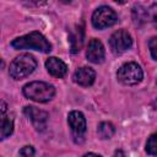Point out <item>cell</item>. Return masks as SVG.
<instances>
[{
  "label": "cell",
  "mask_w": 157,
  "mask_h": 157,
  "mask_svg": "<svg viewBox=\"0 0 157 157\" xmlns=\"http://www.w3.org/2000/svg\"><path fill=\"white\" fill-rule=\"evenodd\" d=\"M86 56L93 64H101V63L104 61L105 52H104V47H103V44L99 39L92 38L88 42V47H87V50H86Z\"/></svg>",
  "instance_id": "obj_9"
},
{
  "label": "cell",
  "mask_w": 157,
  "mask_h": 157,
  "mask_svg": "<svg viewBox=\"0 0 157 157\" xmlns=\"http://www.w3.org/2000/svg\"><path fill=\"white\" fill-rule=\"evenodd\" d=\"M13 131V120L10 117H6L5 114L2 115L1 119V140H5L9 137Z\"/></svg>",
  "instance_id": "obj_15"
},
{
  "label": "cell",
  "mask_w": 157,
  "mask_h": 157,
  "mask_svg": "<svg viewBox=\"0 0 157 157\" xmlns=\"http://www.w3.org/2000/svg\"><path fill=\"white\" fill-rule=\"evenodd\" d=\"M113 157H125V153L121 151V150H117L113 155Z\"/></svg>",
  "instance_id": "obj_20"
},
{
  "label": "cell",
  "mask_w": 157,
  "mask_h": 157,
  "mask_svg": "<svg viewBox=\"0 0 157 157\" xmlns=\"http://www.w3.org/2000/svg\"><path fill=\"white\" fill-rule=\"evenodd\" d=\"M74 82L82 86V87H88L91 86L93 82H94V78H96V72L93 69L88 67V66H82V67H78L74 76Z\"/></svg>",
  "instance_id": "obj_10"
},
{
  "label": "cell",
  "mask_w": 157,
  "mask_h": 157,
  "mask_svg": "<svg viewBox=\"0 0 157 157\" xmlns=\"http://www.w3.org/2000/svg\"><path fill=\"white\" fill-rule=\"evenodd\" d=\"M11 47L17 50L32 49V50H38L42 53H49L52 50V44L40 32H37V31H33L26 36L13 39L11 42Z\"/></svg>",
  "instance_id": "obj_1"
},
{
  "label": "cell",
  "mask_w": 157,
  "mask_h": 157,
  "mask_svg": "<svg viewBox=\"0 0 157 157\" xmlns=\"http://www.w3.org/2000/svg\"><path fill=\"white\" fill-rule=\"evenodd\" d=\"M34 156V148L33 146H23L21 150H20V157H33Z\"/></svg>",
  "instance_id": "obj_19"
},
{
  "label": "cell",
  "mask_w": 157,
  "mask_h": 157,
  "mask_svg": "<svg viewBox=\"0 0 157 157\" xmlns=\"http://www.w3.org/2000/svg\"><path fill=\"white\" fill-rule=\"evenodd\" d=\"M23 96L28 99H32L38 103H45L53 99L55 96V87L48 82L43 81H33L26 83L22 88Z\"/></svg>",
  "instance_id": "obj_2"
},
{
  "label": "cell",
  "mask_w": 157,
  "mask_h": 157,
  "mask_svg": "<svg viewBox=\"0 0 157 157\" xmlns=\"http://www.w3.org/2000/svg\"><path fill=\"white\" fill-rule=\"evenodd\" d=\"M5 110H6V103L2 101V102H1V114H2V115L5 114Z\"/></svg>",
  "instance_id": "obj_22"
},
{
  "label": "cell",
  "mask_w": 157,
  "mask_h": 157,
  "mask_svg": "<svg viewBox=\"0 0 157 157\" xmlns=\"http://www.w3.org/2000/svg\"><path fill=\"white\" fill-rule=\"evenodd\" d=\"M148 48H150V53L152 58L157 60V37H152L148 40Z\"/></svg>",
  "instance_id": "obj_18"
},
{
  "label": "cell",
  "mask_w": 157,
  "mask_h": 157,
  "mask_svg": "<svg viewBox=\"0 0 157 157\" xmlns=\"http://www.w3.org/2000/svg\"><path fill=\"white\" fill-rule=\"evenodd\" d=\"M23 112L29 118V120L32 121L36 130H38V131H44L45 130L47 121H48V118H49L47 112H44L42 109H38L34 105H26L23 108Z\"/></svg>",
  "instance_id": "obj_8"
},
{
  "label": "cell",
  "mask_w": 157,
  "mask_h": 157,
  "mask_svg": "<svg viewBox=\"0 0 157 157\" xmlns=\"http://www.w3.org/2000/svg\"><path fill=\"white\" fill-rule=\"evenodd\" d=\"M82 157H102V156H99V155H96V153H93V152H88V153L83 155Z\"/></svg>",
  "instance_id": "obj_21"
},
{
  "label": "cell",
  "mask_w": 157,
  "mask_h": 157,
  "mask_svg": "<svg viewBox=\"0 0 157 157\" xmlns=\"http://www.w3.org/2000/svg\"><path fill=\"white\" fill-rule=\"evenodd\" d=\"M132 45V38L130 33L125 29H118L115 31L110 38H109V47L113 54L120 55L128 49H130Z\"/></svg>",
  "instance_id": "obj_6"
},
{
  "label": "cell",
  "mask_w": 157,
  "mask_h": 157,
  "mask_svg": "<svg viewBox=\"0 0 157 157\" xmlns=\"http://www.w3.org/2000/svg\"><path fill=\"white\" fill-rule=\"evenodd\" d=\"M117 77L123 85L132 86V85H137L139 82H141L144 77V72L139 64L130 61L119 67L117 72Z\"/></svg>",
  "instance_id": "obj_4"
},
{
  "label": "cell",
  "mask_w": 157,
  "mask_h": 157,
  "mask_svg": "<svg viewBox=\"0 0 157 157\" xmlns=\"http://www.w3.org/2000/svg\"><path fill=\"white\" fill-rule=\"evenodd\" d=\"M67 123L71 128V132L75 139V142H78V144L82 142L85 132L87 130L85 115L78 110H72L67 115Z\"/></svg>",
  "instance_id": "obj_7"
},
{
  "label": "cell",
  "mask_w": 157,
  "mask_h": 157,
  "mask_svg": "<svg viewBox=\"0 0 157 157\" xmlns=\"http://www.w3.org/2000/svg\"><path fill=\"white\" fill-rule=\"evenodd\" d=\"M45 69L52 76L58 77V78L64 77L66 75V72H67L66 64L63 60H60V59H58L55 56H50V58H48L45 60Z\"/></svg>",
  "instance_id": "obj_11"
},
{
  "label": "cell",
  "mask_w": 157,
  "mask_h": 157,
  "mask_svg": "<svg viewBox=\"0 0 157 157\" xmlns=\"http://www.w3.org/2000/svg\"><path fill=\"white\" fill-rule=\"evenodd\" d=\"M69 42L71 47V53L75 54L80 52L82 44H83V27L82 26H76L74 31L70 32L69 36Z\"/></svg>",
  "instance_id": "obj_12"
},
{
  "label": "cell",
  "mask_w": 157,
  "mask_h": 157,
  "mask_svg": "<svg viewBox=\"0 0 157 157\" xmlns=\"http://www.w3.org/2000/svg\"><path fill=\"white\" fill-rule=\"evenodd\" d=\"M97 132H98V136L103 140H107V139H110L114 132H115V128L112 123L109 121H103L98 125V129H97Z\"/></svg>",
  "instance_id": "obj_14"
},
{
  "label": "cell",
  "mask_w": 157,
  "mask_h": 157,
  "mask_svg": "<svg viewBox=\"0 0 157 157\" xmlns=\"http://www.w3.org/2000/svg\"><path fill=\"white\" fill-rule=\"evenodd\" d=\"M118 22L117 12L109 6H99L92 13V25L97 29H104L114 26Z\"/></svg>",
  "instance_id": "obj_5"
},
{
  "label": "cell",
  "mask_w": 157,
  "mask_h": 157,
  "mask_svg": "<svg viewBox=\"0 0 157 157\" xmlns=\"http://www.w3.org/2000/svg\"><path fill=\"white\" fill-rule=\"evenodd\" d=\"M37 67V61L33 55L25 53L18 56H16L9 67V74L15 80H22L27 76H29L34 69Z\"/></svg>",
  "instance_id": "obj_3"
},
{
  "label": "cell",
  "mask_w": 157,
  "mask_h": 157,
  "mask_svg": "<svg viewBox=\"0 0 157 157\" xmlns=\"http://www.w3.org/2000/svg\"><path fill=\"white\" fill-rule=\"evenodd\" d=\"M147 12H148V18H151L153 26L157 28V4H152L147 10Z\"/></svg>",
  "instance_id": "obj_17"
},
{
  "label": "cell",
  "mask_w": 157,
  "mask_h": 157,
  "mask_svg": "<svg viewBox=\"0 0 157 157\" xmlns=\"http://www.w3.org/2000/svg\"><path fill=\"white\" fill-rule=\"evenodd\" d=\"M147 18H148V12L145 7H142L141 5H135L132 7V20L135 25L141 26L147 21Z\"/></svg>",
  "instance_id": "obj_13"
},
{
  "label": "cell",
  "mask_w": 157,
  "mask_h": 157,
  "mask_svg": "<svg viewBox=\"0 0 157 157\" xmlns=\"http://www.w3.org/2000/svg\"><path fill=\"white\" fill-rule=\"evenodd\" d=\"M146 152L151 156H157V132L148 137L146 142Z\"/></svg>",
  "instance_id": "obj_16"
}]
</instances>
